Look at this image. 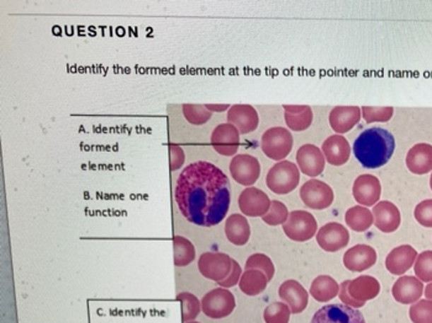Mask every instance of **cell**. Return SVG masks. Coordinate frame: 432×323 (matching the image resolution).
<instances>
[{"label": "cell", "instance_id": "obj_1", "mask_svg": "<svg viewBox=\"0 0 432 323\" xmlns=\"http://www.w3.org/2000/svg\"><path fill=\"white\" fill-rule=\"evenodd\" d=\"M175 198L180 213L190 223L216 226L230 209V182L216 165L198 160L182 170L175 184Z\"/></svg>", "mask_w": 432, "mask_h": 323}, {"label": "cell", "instance_id": "obj_2", "mask_svg": "<svg viewBox=\"0 0 432 323\" xmlns=\"http://www.w3.org/2000/svg\"><path fill=\"white\" fill-rule=\"evenodd\" d=\"M395 151V139L389 131L370 127L361 132L354 143V153L364 168L377 169L388 163Z\"/></svg>", "mask_w": 432, "mask_h": 323}, {"label": "cell", "instance_id": "obj_3", "mask_svg": "<svg viewBox=\"0 0 432 323\" xmlns=\"http://www.w3.org/2000/svg\"><path fill=\"white\" fill-rule=\"evenodd\" d=\"M300 182V170L296 164L282 160L269 169L266 178L268 189L278 195H286L296 190Z\"/></svg>", "mask_w": 432, "mask_h": 323}, {"label": "cell", "instance_id": "obj_4", "mask_svg": "<svg viewBox=\"0 0 432 323\" xmlns=\"http://www.w3.org/2000/svg\"><path fill=\"white\" fill-rule=\"evenodd\" d=\"M236 300L233 293L225 288H216L202 299V311L209 319H220L233 314Z\"/></svg>", "mask_w": 432, "mask_h": 323}, {"label": "cell", "instance_id": "obj_5", "mask_svg": "<svg viewBox=\"0 0 432 323\" xmlns=\"http://www.w3.org/2000/svg\"><path fill=\"white\" fill-rule=\"evenodd\" d=\"M293 136L287 129L271 127L263 134L261 147L268 158L282 162L293 150Z\"/></svg>", "mask_w": 432, "mask_h": 323}, {"label": "cell", "instance_id": "obj_6", "mask_svg": "<svg viewBox=\"0 0 432 323\" xmlns=\"http://www.w3.org/2000/svg\"><path fill=\"white\" fill-rule=\"evenodd\" d=\"M317 221L310 213L304 210H296L289 213L288 221L283 225L286 236L296 242L310 241L316 235Z\"/></svg>", "mask_w": 432, "mask_h": 323}, {"label": "cell", "instance_id": "obj_7", "mask_svg": "<svg viewBox=\"0 0 432 323\" xmlns=\"http://www.w3.org/2000/svg\"><path fill=\"white\" fill-rule=\"evenodd\" d=\"M198 268L204 278L220 283L231 273L233 258L221 252H206L200 256Z\"/></svg>", "mask_w": 432, "mask_h": 323}, {"label": "cell", "instance_id": "obj_8", "mask_svg": "<svg viewBox=\"0 0 432 323\" xmlns=\"http://www.w3.org/2000/svg\"><path fill=\"white\" fill-rule=\"evenodd\" d=\"M300 198L308 208L324 210L330 208L334 203V190L321 180L310 179L301 187Z\"/></svg>", "mask_w": 432, "mask_h": 323}, {"label": "cell", "instance_id": "obj_9", "mask_svg": "<svg viewBox=\"0 0 432 323\" xmlns=\"http://www.w3.org/2000/svg\"><path fill=\"white\" fill-rule=\"evenodd\" d=\"M311 323H366V319L357 309L345 304H332L317 310Z\"/></svg>", "mask_w": 432, "mask_h": 323}, {"label": "cell", "instance_id": "obj_10", "mask_svg": "<svg viewBox=\"0 0 432 323\" xmlns=\"http://www.w3.org/2000/svg\"><path fill=\"white\" fill-rule=\"evenodd\" d=\"M230 174L243 187H252L261 175V164L251 155H236L230 162Z\"/></svg>", "mask_w": 432, "mask_h": 323}, {"label": "cell", "instance_id": "obj_11", "mask_svg": "<svg viewBox=\"0 0 432 323\" xmlns=\"http://www.w3.org/2000/svg\"><path fill=\"white\" fill-rule=\"evenodd\" d=\"M272 200L261 189L248 187L238 196V208L245 216L263 217L269 211Z\"/></svg>", "mask_w": 432, "mask_h": 323}, {"label": "cell", "instance_id": "obj_12", "mask_svg": "<svg viewBox=\"0 0 432 323\" xmlns=\"http://www.w3.org/2000/svg\"><path fill=\"white\" fill-rule=\"evenodd\" d=\"M210 142L218 155L233 157L238 153L240 147V132L235 126L228 122L221 124L215 127L210 137Z\"/></svg>", "mask_w": 432, "mask_h": 323}, {"label": "cell", "instance_id": "obj_13", "mask_svg": "<svg viewBox=\"0 0 432 323\" xmlns=\"http://www.w3.org/2000/svg\"><path fill=\"white\" fill-rule=\"evenodd\" d=\"M317 245L326 252H339L350 242V233L345 226L337 222H329L321 227L316 235Z\"/></svg>", "mask_w": 432, "mask_h": 323}, {"label": "cell", "instance_id": "obj_14", "mask_svg": "<svg viewBox=\"0 0 432 323\" xmlns=\"http://www.w3.org/2000/svg\"><path fill=\"white\" fill-rule=\"evenodd\" d=\"M296 164L303 173L315 178L325 169V155L315 145H304L296 152Z\"/></svg>", "mask_w": 432, "mask_h": 323}, {"label": "cell", "instance_id": "obj_15", "mask_svg": "<svg viewBox=\"0 0 432 323\" xmlns=\"http://www.w3.org/2000/svg\"><path fill=\"white\" fill-rule=\"evenodd\" d=\"M352 193L356 201L362 206H374L378 204L382 194L380 182L372 174H363L356 179Z\"/></svg>", "mask_w": 432, "mask_h": 323}, {"label": "cell", "instance_id": "obj_16", "mask_svg": "<svg viewBox=\"0 0 432 323\" xmlns=\"http://www.w3.org/2000/svg\"><path fill=\"white\" fill-rule=\"evenodd\" d=\"M228 121L238 129L240 134L247 135L257 129L259 116L252 105L236 104L228 109Z\"/></svg>", "mask_w": 432, "mask_h": 323}, {"label": "cell", "instance_id": "obj_17", "mask_svg": "<svg viewBox=\"0 0 432 323\" xmlns=\"http://www.w3.org/2000/svg\"><path fill=\"white\" fill-rule=\"evenodd\" d=\"M392 294L399 304H415L423 296V281L419 280L416 276H400L392 288Z\"/></svg>", "mask_w": 432, "mask_h": 323}, {"label": "cell", "instance_id": "obj_18", "mask_svg": "<svg viewBox=\"0 0 432 323\" xmlns=\"http://www.w3.org/2000/svg\"><path fill=\"white\" fill-rule=\"evenodd\" d=\"M279 298L291 307V314H301L309 303V294L305 288L296 280H287L279 286Z\"/></svg>", "mask_w": 432, "mask_h": 323}, {"label": "cell", "instance_id": "obj_19", "mask_svg": "<svg viewBox=\"0 0 432 323\" xmlns=\"http://www.w3.org/2000/svg\"><path fill=\"white\" fill-rule=\"evenodd\" d=\"M374 225L379 231L392 233L398 230L402 222L399 209L390 201H379L373 206Z\"/></svg>", "mask_w": 432, "mask_h": 323}, {"label": "cell", "instance_id": "obj_20", "mask_svg": "<svg viewBox=\"0 0 432 323\" xmlns=\"http://www.w3.org/2000/svg\"><path fill=\"white\" fill-rule=\"evenodd\" d=\"M418 252L409 245L394 248L385 259V268L393 275H404L415 264Z\"/></svg>", "mask_w": 432, "mask_h": 323}, {"label": "cell", "instance_id": "obj_21", "mask_svg": "<svg viewBox=\"0 0 432 323\" xmlns=\"http://www.w3.org/2000/svg\"><path fill=\"white\" fill-rule=\"evenodd\" d=\"M377 252L367 245H357L344 254V264L351 271H364L375 264Z\"/></svg>", "mask_w": 432, "mask_h": 323}, {"label": "cell", "instance_id": "obj_22", "mask_svg": "<svg viewBox=\"0 0 432 323\" xmlns=\"http://www.w3.org/2000/svg\"><path fill=\"white\" fill-rule=\"evenodd\" d=\"M362 117V110L357 107H336L331 110L329 122L336 134L350 132Z\"/></svg>", "mask_w": 432, "mask_h": 323}, {"label": "cell", "instance_id": "obj_23", "mask_svg": "<svg viewBox=\"0 0 432 323\" xmlns=\"http://www.w3.org/2000/svg\"><path fill=\"white\" fill-rule=\"evenodd\" d=\"M321 151H322V153L325 155L326 162L330 163L331 165L340 167V165H344L347 160H350V142L346 140V137H344V136H330L322 143Z\"/></svg>", "mask_w": 432, "mask_h": 323}, {"label": "cell", "instance_id": "obj_24", "mask_svg": "<svg viewBox=\"0 0 432 323\" xmlns=\"http://www.w3.org/2000/svg\"><path fill=\"white\" fill-rule=\"evenodd\" d=\"M407 167L416 175L432 172V146L428 143H418L409 150L407 155Z\"/></svg>", "mask_w": 432, "mask_h": 323}, {"label": "cell", "instance_id": "obj_25", "mask_svg": "<svg viewBox=\"0 0 432 323\" xmlns=\"http://www.w3.org/2000/svg\"><path fill=\"white\" fill-rule=\"evenodd\" d=\"M349 293L352 299L366 304L369 300L375 299L378 296L380 293V284L373 276L361 275L358 278L351 280Z\"/></svg>", "mask_w": 432, "mask_h": 323}, {"label": "cell", "instance_id": "obj_26", "mask_svg": "<svg viewBox=\"0 0 432 323\" xmlns=\"http://www.w3.org/2000/svg\"><path fill=\"white\" fill-rule=\"evenodd\" d=\"M225 235L235 246H245L251 237V227L247 218L241 213H233L225 222Z\"/></svg>", "mask_w": 432, "mask_h": 323}, {"label": "cell", "instance_id": "obj_27", "mask_svg": "<svg viewBox=\"0 0 432 323\" xmlns=\"http://www.w3.org/2000/svg\"><path fill=\"white\" fill-rule=\"evenodd\" d=\"M340 293V285L329 275H320L313 280L310 295L319 303H327L335 299Z\"/></svg>", "mask_w": 432, "mask_h": 323}, {"label": "cell", "instance_id": "obj_28", "mask_svg": "<svg viewBox=\"0 0 432 323\" xmlns=\"http://www.w3.org/2000/svg\"><path fill=\"white\" fill-rule=\"evenodd\" d=\"M267 276L261 270L246 269L238 283V288L247 296H257L262 294L268 285Z\"/></svg>", "mask_w": 432, "mask_h": 323}, {"label": "cell", "instance_id": "obj_29", "mask_svg": "<svg viewBox=\"0 0 432 323\" xmlns=\"http://www.w3.org/2000/svg\"><path fill=\"white\" fill-rule=\"evenodd\" d=\"M346 225L355 232H364L374 223L373 213L366 206H354L346 211Z\"/></svg>", "mask_w": 432, "mask_h": 323}, {"label": "cell", "instance_id": "obj_30", "mask_svg": "<svg viewBox=\"0 0 432 323\" xmlns=\"http://www.w3.org/2000/svg\"><path fill=\"white\" fill-rule=\"evenodd\" d=\"M173 254H175V266L178 268L189 266L193 263L197 256L195 247L192 242L183 236H175L173 238Z\"/></svg>", "mask_w": 432, "mask_h": 323}, {"label": "cell", "instance_id": "obj_31", "mask_svg": "<svg viewBox=\"0 0 432 323\" xmlns=\"http://www.w3.org/2000/svg\"><path fill=\"white\" fill-rule=\"evenodd\" d=\"M177 300L182 305V321L183 323L194 321L202 311V301L192 293H180L177 295Z\"/></svg>", "mask_w": 432, "mask_h": 323}, {"label": "cell", "instance_id": "obj_32", "mask_svg": "<svg viewBox=\"0 0 432 323\" xmlns=\"http://www.w3.org/2000/svg\"><path fill=\"white\" fill-rule=\"evenodd\" d=\"M182 109L185 120L192 125H204L213 116L211 111L208 110L205 105H199V104H185Z\"/></svg>", "mask_w": 432, "mask_h": 323}, {"label": "cell", "instance_id": "obj_33", "mask_svg": "<svg viewBox=\"0 0 432 323\" xmlns=\"http://www.w3.org/2000/svg\"><path fill=\"white\" fill-rule=\"evenodd\" d=\"M291 315V307L286 303H273L264 310L263 319L266 323H289Z\"/></svg>", "mask_w": 432, "mask_h": 323}, {"label": "cell", "instance_id": "obj_34", "mask_svg": "<svg viewBox=\"0 0 432 323\" xmlns=\"http://www.w3.org/2000/svg\"><path fill=\"white\" fill-rule=\"evenodd\" d=\"M313 119H314V115H313L310 107H306V110L303 112H296V114L284 112V120L288 127L296 132L308 130L310 127Z\"/></svg>", "mask_w": 432, "mask_h": 323}, {"label": "cell", "instance_id": "obj_35", "mask_svg": "<svg viewBox=\"0 0 432 323\" xmlns=\"http://www.w3.org/2000/svg\"><path fill=\"white\" fill-rule=\"evenodd\" d=\"M245 269L261 270L262 273L266 274L269 281L273 279L274 273H276V268H274L272 259L266 254H263V253H255L252 256H250V258L246 261Z\"/></svg>", "mask_w": 432, "mask_h": 323}, {"label": "cell", "instance_id": "obj_36", "mask_svg": "<svg viewBox=\"0 0 432 323\" xmlns=\"http://www.w3.org/2000/svg\"><path fill=\"white\" fill-rule=\"evenodd\" d=\"M289 213L287 206L282 201L273 200L269 211L262 217V220L268 226H279L288 221Z\"/></svg>", "mask_w": 432, "mask_h": 323}, {"label": "cell", "instance_id": "obj_37", "mask_svg": "<svg viewBox=\"0 0 432 323\" xmlns=\"http://www.w3.org/2000/svg\"><path fill=\"white\" fill-rule=\"evenodd\" d=\"M414 270L419 280L423 283H432V251H425L418 254Z\"/></svg>", "mask_w": 432, "mask_h": 323}, {"label": "cell", "instance_id": "obj_38", "mask_svg": "<svg viewBox=\"0 0 432 323\" xmlns=\"http://www.w3.org/2000/svg\"><path fill=\"white\" fill-rule=\"evenodd\" d=\"M410 319L413 323H432V301L419 300L409 310Z\"/></svg>", "mask_w": 432, "mask_h": 323}, {"label": "cell", "instance_id": "obj_39", "mask_svg": "<svg viewBox=\"0 0 432 323\" xmlns=\"http://www.w3.org/2000/svg\"><path fill=\"white\" fill-rule=\"evenodd\" d=\"M362 115L367 124L372 122H388L394 115V109L392 107H362Z\"/></svg>", "mask_w": 432, "mask_h": 323}, {"label": "cell", "instance_id": "obj_40", "mask_svg": "<svg viewBox=\"0 0 432 323\" xmlns=\"http://www.w3.org/2000/svg\"><path fill=\"white\" fill-rule=\"evenodd\" d=\"M414 216L421 226L432 228V199L424 200L418 204L414 211Z\"/></svg>", "mask_w": 432, "mask_h": 323}, {"label": "cell", "instance_id": "obj_41", "mask_svg": "<svg viewBox=\"0 0 432 323\" xmlns=\"http://www.w3.org/2000/svg\"><path fill=\"white\" fill-rule=\"evenodd\" d=\"M243 271L241 266L238 264V262L233 259V270H231V273H230V275H228V278L223 280V281L218 283V285H220V288H225V289L233 288V286L240 283V279H241V276H243Z\"/></svg>", "mask_w": 432, "mask_h": 323}, {"label": "cell", "instance_id": "obj_42", "mask_svg": "<svg viewBox=\"0 0 432 323\" xmlns=\"http://www.w3.org/2000/svg\"><path fill=\"white\" fill-rule=\"evenodd\" d=\"M185 151L180 148L178 145H170V170H177L182 168L185 164Z\"/></svg>", "mask_w": 432, "mask_h": 323}, {"label": "cell", "instance_id": "obj_43", "mask_svg": "<svg viewBox=\"0 0 432 323\" xmlns=\"http://www.w3.org/2000/svg\"><path fill=\"white\" fill-rule=\"evenodd\" d=\"M351 280H345L342 284L340 285V293H339V298H340L341 301L344 303V304L347 305V306H351V307H354V309H361V307H363V303H358V301H356L355 299H352L351 298L350 293H349V285H350Z\"/></svg>", "mask_w": 432, "mask_h": 323}, {"label": "cell", "instance_id": "obj_44", "mask_svg": "<svg viewBox=\"0 0 432 323\" xmlns=\"http://www.w3.org/2000/svg\"><path fill=\"white\" fill-rule=\"evenodd\" d=\"M205 107L208 109V110L211 111H218V112H221V111H226L228 109H230V105L228 104H206Z\"/></svg>", "mask_w": 432, "mask_h": 323}, {"label": "cell", "instance_id": "obj_45", "mask_svg": "<svg viewBox=\"0 0 432 323\" xmlns=\"http://www.w3.org/2000/svg\"><path fill=\"white\" fill-rule=\"evenodd\" d=\"M284 111L291 112V114H296V112H303L306 110V105H284Z\"/></svg>", "mask_w": 432, "mask_h": 323}, {"label": "cell", "instance_id": "obj_46", "mask_svg": "<svg viewBox=\"0 0 432 323\" xmlns=\"http://www.w3.org/2000/svg\"><path fill=\"white\" fill-rule=\"evenodd\" d=\"M425 298L432 301V283L426 285V288H425Z\"/></svg>", "mask_w": 432, "mask_h": 323}, {"label": "cell", "instance_id": "obj_47", "mask_svg": "<svg viewBox=\"0 0 432 323\" xmlns=\"http://www.w3.org/2000/svg\"><path fill=\"white\" fill-rule=\"evenodd\" d=\"M430 187H431V190H432V174H431V178H430Z\"/></svg>", "mask_w": 432, "mask_h": 323}, {"label": "cell", "instance_id": "obj_48", "mask_svg": "<svg viewBox=\"0 0 432 323\" xmlns=\"http://www.w3.org/2000/svg\"><path fill=\"white\" fill-rule=\"evenodd\" d=\"M187 323H200V322H197V321H190V322H187Z\"/></svg>", "mask_w": 432, "mask_h": 323}]
</instances>
